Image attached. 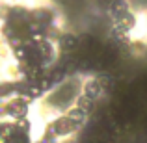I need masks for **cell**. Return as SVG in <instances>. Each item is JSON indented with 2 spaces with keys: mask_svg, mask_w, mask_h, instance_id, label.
<instances>
[{
  "mask_svg": "<svg viewBox=\"0 0 147 143\" xmlns=\"http://www.w3.org/2000/svg\"><path fill=\"white\" fill-rule=\"evenodd\" d=\"M80 128L82 126L71 121L65 113H60L49 123V134L52 136V140H69V138L76 136L80 132Z\"/></svg>",
  "mask_w": 147,
  "mask_h": 143,
  "instance_id": "cell-1",
  "label": "cell"
},
{
  "mask_svg": "<svg viewBox=\"0 0 147 143\" xmlns=\"http://www.w3.org/2000/svg\"><path fill=\"white\" fill-rule=\"evenodd\" d=\"M80 95L88 97V99H91L93 102H97L100 97L104 95V87H102V82L97 78H90L86 80V82L80 84Z\"/></svg>",
  "mask_w": 147,
  "mask_h": 143,
  "instance_id": "cell-2",
  "label": "cell"
},
{
  "mask_svg": "<svg viewBox=\"0 0 147 143\" xmlns=\"http://www.w3.org/2000/svg\"><path fill=\"white\" fill-rule=\"evenodd\" d=\"M129 11H132L130 0H114V2L110 4V7L106 9V15H108V19L114 22V21H117L119 17H123L125 13H129Z\"/></svg>",
  "mask_w": 147,
  "mask_h": 143,
  "instance_id": "cell-3",
  "label": "cell"
},
{
  "mask_svg": "<svg viewBox=\"0 0 147 143\" xmlns=\"http://www.w3.org/2000/svg\"><path fill=\"white\" fill-rule=\"evenodd\" d=\"M78 47H80V37L76 34H61L60 39H58V50H61L65 54L75 52Z\"/></svg>",
  "mask_w": 147,
  "mask_h": 143,
  "instance_id": "cell-4",
  "label": "cell"
},
{
  "mask_svg": "<svg viewBox=\"0 0 147 143\" xmlns=\"http://www.w3.org/2000/svg\"><path fill=\"white\" fill-rule=\"evenodd\" d=\"M73 106H76L80 111H84V113L90 117L91 113L95 111V106H97V102H93L91 99H88V97H84V95H76V99H75V102H73Z\"/></svg>",
  "mask_w": 147,
  "mask_h": 143,
  "instance_id": "cell-5",
  "label": "cell"
},
{
  "mask_svg": "<svg viewBox=\"0 0 147 143\" xmlns=\"http://www.w3.org/2000/svg\"><path fill=\"white\" fill-rule=\"evenodd\" d=\"M63 113L67 115V117L71 119V121H75L76 125H80V126H84V123L88 121V115L84 113V111H80V110H78L76 106H69L67 110L63 111Z\"/></svg>",
  "mask_w": 147,
  "mask_h": 143,
  "instance_id": "cell-6",
  "label": "cell"
}]
</instances>
